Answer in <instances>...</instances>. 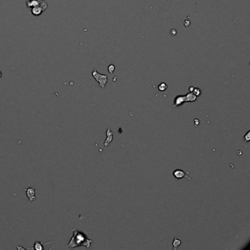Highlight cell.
<instances>
[{
  "label": "cell",
  "mask_w": 250,
  "mask_h": 250,
  "mask_svg": "<svg viewBox=\"0 0 250 250\" xmlns=\"http://www.w3.org/2000/svg\"><path fill=\"white\" fill-rule=\"evenodd\" d=\"M172 244H173V249H177L178 247L181 244V241H180V240L179 239V238L176 237V238H174V240H173Z\"/></svg>",
  "instance_id": "cell-9"
},
{
  "label": "cell",
  "mask_w": 250,
  "mask_h": 250,
  "mask_svg": "<svg viewBox=\"0 0 250 250\" xmlns=\"http://www.w3.org/2000/svg\"><path fill=\"white\" fill-rule=\"evenodd\" d=\"M27 6L30 9L35 6H40L44 11L48 7L46 2H45L43 0H27Z\"/></svg>",
  "instance_id": "cell-4"
},
{
  "label": "cell",
  "mask_w": 250,
  "mask_h": 250,
  "mask_svg": "<svg viewBox=\"0 0 250 250\" xmlns=\"http://www.w3.org/2000/svg\"><path fill=\"white\" fill-rule=\"evenodd\" d=\"M25 191H26L27 196L28 199H29V202H33V201L35 200V199H36V196H35L36 191L34 190V188H31V187H29V188H26Z\"/></svg>",
  "instance_id": "cell-5"
},
{
  "label": "cell",
  "mask_w": 250,
  "mask_h": 250,
  "mask_svg": "<svg viewBox=\"0 0 250 250\" xmlns=\"http://www.w3.org/2000/svg\"><path fill=\"white\" fill-rule=\"evenodd\" d=\"M177 34V31H176V29H172L171 30V34L172 35V36H174V35H175V34Z\"/></svg>",
  "instance_id": "cell-15"
},
{
  "label": "cell",
  "mask_w": 250,
  "mask_h": 250,
  "mask_svg": "<svg viewBox=\"0 0 250 250\" xmlns=\"http://www.w3.org/2000/svg\"><path fill=\"white\" fill-rule=\"evenodd\" d=\"M43 243H42L41 242L36 241L34 244V249L36 250H43Z\"/></svg>",
  "instance_id": "cell-10"
},
{
  "label": "cell",
  "mask_w": 250,
  "mask_h": 250,
  "mask_svg": "<svg viewBox=\"0 0 250 250\" xmlns=\"http://www.w3.org/2000/svg\"><path fill=\"white\" fill-rule=\"evenodd\" d=\"M43 11H44V10L40 6H35V7H33L31 8L32 13L35 16H40L43 13Z\"/></svg>",
  "instance_id": "cell-7"
},
{
  "label": "cell",
  "mask_w": 250,
  "mask_h": 250,
  "mask_svg": "<svg viewBox=\"0 0 250 250\" xmlns=\"http://www.w3.org/2000/svg\"><path fill=\"white\" fill-rule=\"evenodd\" d=\"M106 135H107V139H106V141L104 142V146L107 147V146L110 144V142L112 141V139H113V134H112V132L111 131V129H110L109 128L107 129Z\"/></svg>",
  "instance_id": "cell-8"
},
{
  "label": "cell",
  "mask_w": 250,
  "mask_h": 250,
  "mask_svg": "<svg viewBox=\"0 0 250 250\" xmlns=\"http://www.w3.org/2000/svg\"><path fill=\"white\" fill-rule=\"evenodd\" d=\"M17 247V249H23V250H24V248H22V247H19V246H17V247Z\"/></svg>",
  "instance_id": "cell-17"
},
{
  "label": "cell",
  "mask_w": 250,
  "mask_h": 250,
  "mask_svg": "<svg viewBox=\"0 0 250 250\" xmlns=\"http://www.w3.org/2000/svg\"><path fill=\"white\" fill-rule=\"evenodd\" d=\"M92 75H93V78L96 80V82H98V84H99L100 87L102 89H104L105 86H106V83L108 82V76H107V75L99 74L96 69H94L93 70Z\"/></svg>",
  "instance_id": "cell-3"
},
{
  "label": "cell",
  "mask_w": 250,
  "mask_h": 250,
  "mask_svg": "<svg viewBox=\"0 0 250 250\" xmlns=\"http://www.w3.org/2000/svg\"><path fill=\"white\" fill-rule=\"evenodd\" d=\"M158 88L159 91H161V92H163V91H165L166 89H167V84H166V83H164V82H162V83H161L159 85H158Z\"/></svg>",
  "instance_id": "cell-11"
},
{
  "label": "cell",
  "mask_w": 250,
  "mask_h": 250,
  "mask_svg": "<svg viewBox=\"0 0 250 250\" xmlns=\"http://www.w3.org/2000/svg\"><path fill=\"white\" fill-rule=\"evenodd\" d=\"M115 70V66L113 65V64H111V65H109L108 66V71L109 74H113Z\"/></svg>",
  "instance_id": "cell-12"
},
{
  "label": "cell",
  "mask_w": 250,
  "mask_h": 250,
  "mask_svg": "<svg viewBox=\"0 0 250 250\" xmlns=\"http://www.w3.org/2000/svg\"><path fill=\"white\" fill-rule=\"evenodd\" d=\"M194 88H193V87H190V88H189V91H190L191 93H192V92H193V90H194Z\"/></svg>",
  "instance_id": "cell-16"
},
{
  "label": "cell",
  "mask_w": 250,
  "mask_h": 250,
  "mask_svg": "<svg viewBox=\"0 0 250 250\" xmlns=\"http://www.w3.org/2000/svg\"><path fill=\"white\" fill-rule=\"evenodd\" d=\"M173 175H174V177H175V178H177V179H181V178H187L188 180H192L191 178H189V177L186 174L185 172H183V170H175V171L173 172Z\"/></svg>",
  "instance_id": "cell-6"
},
{
  "label": "cell",
  "mask_w": 250,
  "mask_h": 250,
  "mask_svg": "<svg viewBox=\"0 0 250 250\" xmlns=\"http://www.w3.org/2000/svg\"><path fill=\"white\" fill-rule=\"evenodd\" d=\"M192 93H193L197 97V96L200 95L201 90L200 89H199V88H194V90H193V92H192Z\"/></svg>",
  "instance_id": "cell-14"
},
{
  "label": "cell",
  "mask_w": 250,
  "mask_h": 250,
  "mask_svg": "<svg viewBox=\"0 0 250 250\" xmlns=\"http://www.w3.org/2000/svg\"><path fill=\"white\" fill-rule=\"evenodd\" d=\"M74 233V235L70 238V242L67 245V247L70 248H75V247H80V246H84L87 248L90 247V245L93 243V241L86 236L83 232H81L78 230L76 227L74 228L72 230Z\"/></svg>",
  "instance_id": "cell-1"
},
{
  "label": "cell",
  "mask_w": 250,
  "mask_h": 250,
  "mask_svg": "<svg viewBox=\"0 0 250 250\" xmlns=\"http://www.w3.org/2000/svg\"><path fill=\"white\" fill-rule=\"evenodd\" d=\"M243 141L245 142H248L250 141V131H249L247 134L243 137Z\"/></svg>",
  "instance_id": "cell-13"
},
{
  "label": "cell",
  "mask_w": 250,
  "mask_h": 250,
  "mask_svg": "<svg viewBox=\"0 0 250 250\" xmlns=\"http://www.w3.org/2000/svg\"><path fill=\"white\" fill-rule=\"evenodd\" d=\"M197 99V96L194 95L193 93H188L186 95H178L174 99L173 107H177L183 104L185 102H194Z\"/></svg>",
  "instance_id": "cell-2"
},
{
  "label": "cell",
  "mask_w": 250,
  "mask_h": 250,
  "mask_svg": "<svg viewBox=\"0 0 250 250\" xmlns=\"http://www.w3.org/2000/svg\"><path fill=\"white\" fill-rule=\"evenodd\" d=\"M2 77V73H1V71H0V78Z\"/></svg>",
  "instance_id": "cell-18"
}]
</instances>
